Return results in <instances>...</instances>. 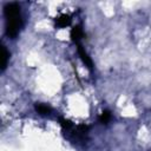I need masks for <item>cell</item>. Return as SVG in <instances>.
I'll use <instances>...</instances> for the list:
<instances>
[{
    "instance_id": "obj_2",
    "label": "cell",
    "mask_w": 151,
    "mask_h": 151,
    "mask_svg": "<svg viewBox=\"0 0 151 151\" xmlns=\"http://www.w3.org/2000/svg\"><path fill=\"white\" fill-rule=\"evenodd\" d=\"M71 38H72V40L76 44H80V40L84 38V31H83V28H81L80 25L74 26L71 29Z\"/></svg>"
},
{
    "instance_id": "obj_5",
    "label": "cell",
    "mask_w": 151,
    "mask_h": 151,
    "mask_svg": "<svg viewBox=\"0 0 151 151\" xmlns=\"http://www.w3.org/2000/svg\"><path fill=\"white\" fill-rule=\"evenodd\" d=\"M70 22H71V18L70 15H66V14H63L61 17L55 19V25L58 27H66L70 25Z\"/></svg>"
},
{
    "instance_id": "obj_6",
    "label": "cell",
    "mask_w": 151,
    "mask_h": 151,
    "mask_svg": "<svg viewBox=\"0 0 151 151\" xmlns=\"http://www.w3.org/2000/svg\"><path fill=\"white\" fill-rule=\"evenodd\" d=\"M59 123H60V125H61V127H63L64 131H71V132H72L74 125H73V123H72L71 120L60 117V118H59Z\"/></svg>"
},
{
    "instance_id": "obj_3",
    "label": "cell",
    "mask_w": 151,
    "mask_h": 151,
    "mask_svg": "<svg viewBox=\"0 0 151 151\" xmlns=\"http://www.w3.org/2000/svg\"><path fill=\"white\" fill-rule=\"evenodd\" d=\"M77 46H78V53H79V55H80V58H81V60H83V63L90 68V70H92V67H93V64H92V60H91V58L88 57V54L85 52V50L83 48V46H81V44H77Z\"/></svg>"
},
{
    "instance_id": "obj_7",
    "label": "cell",
    "mask_w": 151,
    "mask_h": 151,
    "mask_svg": "<svg viewBox=\"0 0 151 151\" xmlns=\"http://www.w3.org/2000/svg\"><path fill=\"white\" fill-rule=\"evenodd\" d=\"M35 110L40 114H48L51 112V107L46 104H42V103H37L35 104Z\"/></svg>"
},
{
    "instance_id": "obj_4",
    "label": "cell",
    "mask_w": 151,
    "mask_h": 151,
    "mask_svg": "<svg viewBox=\"0 0 151 151\" xmlns=\"http://www.w3.org/2000/svg\"><path fill=\"white\" fill-rule=\"evenodd\" d=\"M8 57H9V54H8L7 48H6L4 45H1V55H0V59H1V64H0L1 71H4V70L6 68L7 63H8Z\"/></svg>"
},
{
    "instance_id": "obj_1",
    "label": "cell",
    "mask_w": 151,
    "mask_h": 151,
    "mask_svg": "<svg viewBox=\"0 0 151 151\" xmlns=\"http://www.w3.org/2000/svg\"><path fill=\"white\" fill-rule=\"evenodd\" d=\"M4 9H5V18H6V33L11 38H15L22 25L20 7L15 2H9V4H6Z\"/></svg>"
},
{
    "instance_id": "obj_8",
    "label": "cell",
    "mask_w": 151,
    "mask_h": 151,
    "mask_svg": "<svg viewBox=\"0 0 151 151\" xmlns=\"http://www.w3.org/2000/svg\"><path fill=\"white\" fill-rule=\"evenodd\" d=\"M99 120H100L101 124H107L111 120V113H110V111H107V110L106 111H103V113L99 117Z\"/></svg>"
}]
</instances>
